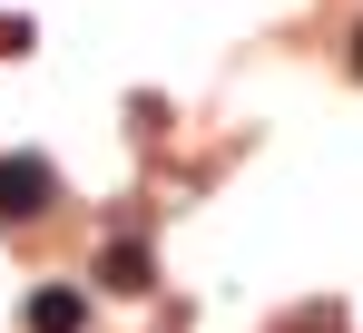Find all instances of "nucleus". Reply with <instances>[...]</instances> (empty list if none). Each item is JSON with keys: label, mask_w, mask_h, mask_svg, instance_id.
<instances>
[{"label": "nucleus", "mask_w": 363, "mask_h": 333, "mask_svg": "<svg viewBox=\"0 0 363 333\" xmlns=\"http://www.w3.org/2000/svg\"><path fill=\"white\" fill-rule=\"evenodd\" d=\"M79 314H89V304H79L69 284H40V294L20 304V324H30V333H79Z\"/></svg>", "instance_id": "nucleus-2"}, {"label": "nucleus", "mask_w": 363, "mask_h": 333, "mask_svg": "<svg viewBox=\"0 0 363 333\" xmlns=\"http://www.w3.org/2000/svg\"><path fill=\"white\" fill-rule=\"evenodd\" d=\"M60 196V176H50V157H0V225H30L40 206Z\"/></svg>", "instance_id": "nucleus-1"}, {"label": "nucleus", "mask_w": 363, "mask_h": 333, "mask_svg": "<svg viewBox=\"0 0 363 333\" xmlns=\"http://www.w3.org/2000/svg\"><path fill=\"white\" fill-rule=\"evenodd\" d=\"M354 69H363V40H354Z\"/></svg>", "instance_id": "nucleus-4"}, {"label": "nucleus", "mask_w": 363, "mask_h": 333, "mask_svg": "<svg viewBox=\"0 0 363 333\" xmlns=\"http://www.w3.org/2000/svg\"><path fill=\"white\" fill-rule=\"evenodd\" d=\"M99 284H118V294H147V245H108V255H99Z\"/></svg>", "instance_id": "nucleus-3"}]
</instances>
